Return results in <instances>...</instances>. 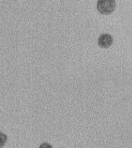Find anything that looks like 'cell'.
Masks as SVG:
<instances>
[{
  "label": "cell",
  "mask_w": 132,
  "mask_h": 148,
  "mask_svg": "<svg viewBox=\"0 0 132 148\" xmlns=\"http://www.w3.org/2000/svg\"><path fill=\"white\" fill-rule=\"evenodd\" d=\"M116 6L115 0H98L97 2V9L98 12L103 14H108L114 11Z\"/></svg>",
  "instance_id": "cell-1"
},
{
  "label": "cell",
  "mask_w": 132,
  "mask_h": 148,
  "mask_svg": "<svg viewBox=\"0 0 132 148\" xmlns=\"http://www.w3.org/2000/svg\"><path fill=\"white\" fill-rule=\"evenodd\" d=\"M114 43V37L110 33H102L98 39V43L101 48H108Z\"/></svg>",
  "instance_id": "cell-2"
},
{
  "label": "cell",
  "mask_w": 132,
  "mask_h": 148,
  "mask_svg": "<svg viewBox=\"0 0 132 148\" xmlns=\"http://www.w3.org/2000/svg\"><path fill=\"white\" fill-rule=\"evenodd\" d=\"M38 148H53V146L49 143H43L40 145Z\"/></svg>",
  "instance_id": "cell-3"
}]
</instances>
